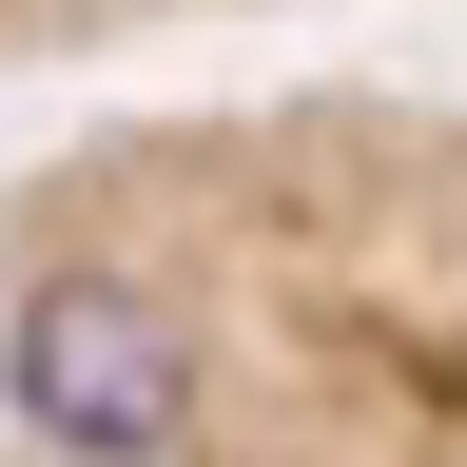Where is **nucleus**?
I'll list each match as a JSON object with an SVG mask.
<instances>
[{
	"label": "nucleus",
	"mask_w": 467,
	"mask_h": 467,
	"mask_svg": "<svg viewBox=\"0 0 467 467\" xmlns=\"http://www.w3.org/2000/svg\"><path fill=\"white\" fill-rule=\"evenodd\" d=\"M0 389H20V429L58 467H156L195 429V350H175V312L137 273H39L20 331H0Z\"/></svg>",
	"instance_id": "nucleus-1"
}]
</instances>
